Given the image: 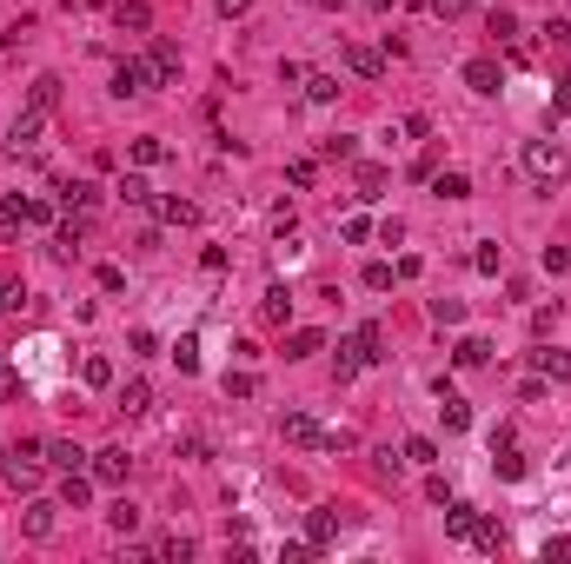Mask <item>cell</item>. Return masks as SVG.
Segmentation results:
<instances>
[{"label": "cell", "mask_w": 571, "mask_h": 564, "mask_svg": "<svg viewBox=\"0 0 571 564\" xmlns=\"http://www.w3.org/2000/svg\"><path fill=\"white\" fill-rule=\"evenodd\" d=\"M319 160H359V140H352V133H332V140H319Z\"/></svg>", "instance_id": "36"}, {"label": "cell", "mask_w": 571, "mask_h": 564, "mask_svg": "<svg viewBox=\"0 0 571 564\" xmlns=\"http://www.w3.org/2000/svg\"><path fill=\"white\" fill-rule=\"evenodd\" d=\"M492 471H498V478H525V458H518V438H492Z\"/></svg>", "instance_id": "13"}, {"label": "cell", "mask_w": 571, "mask_h": 564, "mask_svg": "<svg viewBox=\"0 0 571 564\" xmlns=\"http://www.w3.org/2000/svg\"><path fill=\"white\" fill-rule=\"evenodd\" d=\"M445 532H452V538H472V532H479V505L445 498Z\"/></svg>", "instance_id": "12"}, {"label": "cell", "mask_w": 571, "mask_h": 564, "mask_svg": "<svg viewBox=\"0 0 571 564\" xmlns=\"http://www.w3.org/2000/svg\"><path fill=\"white\" fill-rule=\"evenodd\" d=\"M472 544H485V551H505V524L479 511V532H472Z\"/></svg>", "instance_id": "37"}, {"label": "cell", "mask_w": 571, "mask_h": 564, "mask_svg": "<svg viewBox=\"0 0 571 564\" xmlns=\"http://www.w3.org/2000/svg\"><path fill=\"white\" fill-rule=\"evenodd\" d=\"M47 465H54V471H80V465H87V452H80L74 438H47Z\"/></svg>", "instance_id": "14"}, {"label": "cell", "mask_w": 571, "mask_h": 564, "mask_svg": "<svg viewBox=\"0 0 571 564\" xmlns=\"http://www.w3.org/2000/svg\"><path fill=\"white\" fill-rule=\"evenodd\" d=\"M452 358H459V366H485V358H492V339H459V346H452Z\"/></svg>", "instance_id": "32"}, {"label": "cell", "mask_w": 571, "mask_h": 564, "mask_svg": "<svg viewBox=\"0 0 571 564\" xmlns=\"http://www.w3.org/2000/svg\"><path fill=\"white\" fill-rule=\"evenodd\" d=\"M0 366H7V346H0Z\"/></svg>", "instance_id": "60"}, {"label": "cell", "mask_w": 571, "mask_h": 564, "mask_svg": "<svg viewBox=\"0 0 571 564\" xmlns=\"http://www.w3.org/2000/svg\"><path fill=\"white\" fill-rule=\"evenodd\" d=\"M127 153H133V166H160V160H166V140H154V133H140V140H133Z\"/></svg>", "instance_id": "34"}, {"label": "cell", "mask_w": 571, "mask_h": 564, "mask_svg": "<svg viewBox=\"0 0 571 564\" xmlns=\"http://www.w3.org/2000/svg\"><path fill=\"white\" fill-rule=\"evenodd\" d=\"M432 193L439 199H472V180L465 173H432Z\"/></svg>", "instance_id": "35"}, {"label": "cell", "mask_w": 571, "mask_h": 564, "mask_svg": "<svg viewBox=\"0 0 571 564\" xmlns=\"http://www.w3.org/2000/svg\"><path fill=\"white\" fill-rule=\"evenodd\" d=\"M551 113H571V80H565L558 93H551Z\"/></svg>", "instance_id": "57"}, {"label": "cell", "mask_w": 571, "mask_h": 564, "mask_svg": "<svg viewBox=\"0 0 571 564\" xmlns=\"http://www.w3.org/2000/svg\"><path fill=\"white\" fill-rule=\"evenodd\" d=\"M539 558H545V564H551V558H571V538H545V544H539Z\"/></svg>", "instance_id": "55"}, {"label": "cell", "mask_w": 571, "mask_h": 564, "mask_svg": "<svg viewBox=\"0 0 571 564\" xmlns=\"http://www.w3.org/2000/svg\"><path fill=\"white\" fill-rule=\"evenodd\" d=\"M339 538V511H306V544L319 551V544H332Z\"/></svg>", "instance_id": "20"}, {"label": "cell", "mask_w": 571, "mask_h": 564, "mask_svg": "<svg viewBox=\"0 0 571 564\" xmlns=\"http://www.w3.org/2000/svg\"><path fill=\"white\" fill-rule=\"evenodd\" d=\"M565 471H571V452H565Z\"/></svg>", "instance_id": "61"}, {"label": "cell", "mask_w": 571, "mask_h": 564, "mask_svg": "<svg viewBox=\"0 0 571 564\" xmlns=\"http://www.w3.org/2000/svg\"><path fill=\"white\" fill-rule=\"evenodd\" d=\"M213 7H220V13H226V21H240V13H246V7H253V0H213Z\"/></svg>", "instance_id": "56"}, {"label": "cell", "mask_w": 571, "mask_h": 564, "mask_svg": "<svg viewBox=\"0 0 571 564\" xmlns=\"http://www.w3.org/2000/svg\"><path fill=\"white\" fill-rule=\"evenodd\" d=\"M113 27L120 33H146L154 27V7H146V0H120V7H113Z\"/></svg>", "instance_id": "10"}, {"label": "cell", "mask_w": 571, "mask_h": 564, "mask_svg": "<svg viewBox=\"0 0 571 564\" xmlns=\"http://www.w3.org/2000/svg\"><path fill=\"white\" fill-rule=\"evenodd\" d=\"M21 392H27V379L13 366H0V399H21Z\"/></svg>", "instance_id": "51"}, {"label": "cell", "mask_w": 571, "mask_h": 564, "mask_svg": "<svg viewBox=\"0 0 571 564\" xmlns=\"http://www.w3.org/2000/svg\"><path fill=\"white\" fill-rule=\"evenodd\" d=\"M399 458H412V465H439V445H432V438H406V452Z\"/></svg>", "instance_id": "41"}, {"label": "cell", "mask_w": 571, "mask_h": 564, "mask_svg": "<svg viewBox=\"0 0 571 564\" xmlns=\"http://www.w3.org/2000/svg\"><path fill=\"white\" fill-rule=\"evenodd\" d=\"M365 7H373V13H392V7H399V0H365Z\"/></svg>", "instance_id": "59"}, {"label": "cell", "mask_w": 571, "mask_h": 564, "mask_svg": "<svg viewBox=\"0 0 571 564\" xmlns=\"http://www.w3.org/2000/svg\"><path fill=\"white\" fill-rule=\"evenodd\" d=\"M80 239H87V213H66V219H60V233H54V252H60V260H74Z\"/></svg>", "instance_id": "16"}, {"label": "cell", "mask_w": 571, "mask_h": 564, "mask_svg": "<svg viewBox=\"0 0 571 564\" xmlns=\"http://www.w3.org/2000/svg\"><path fill=\"white\" fill-rule=\"evenodd\" d=\"M154 213L166 219V226H193V219H199V207H193V199H180V193L173 199H154Z\"/></svg>", "instance_id": "26"}, {"label": "cell", "mask_w": 571, "mask_h": 564, "mask_svg": "<svg viewBox=\"0 0 571 564\" xmlns=\"http://www.w3.org/2000/svg\"><path fill=\"white\" fill-rule=\"evenodd\" d=\"M385 286H392V266L373 260V266H365V293H385Z\"/></svg>", "instance_id": "49"}, {"label": "cell", "mask_w": 571, "mask_h": 564, "mask_svg": "<svg viewBox=\"0 0 571 564\" xmlns=\"http://www.w3.org/2000/svg\"><path fill=\"white\" fill-rule=\"evenodd\" d=\"M539 266H545V272H571V246H545Z\"/></svg>", "instance_id": "46"}, {"label": "cell", "mask_w": 571, "mask_h": 564, "mask_svg": "<svg viewBox=\"0 0 571 564\" xmlns=\"http://www.w3.org/2000/svg\"><path fill=\"white\" fill-rule=\"evenodd\" d=\"M113 93H120V100H140V93H154V66H146V60H113Z\"/></svg>", "instance_id": "2"}, {"label": "cell", "mask_w": 571, "mask_h": 564, "mask_svg": "<svg viewBox=\"0 0 571 564\" xmlns=\"http://www.w3.org/2000/svg\"><path fill=\"white\" fill-rule=\"evenodd\" d=\"M0 313H27V286L7 279V293H0Z\"/></svg>", "instance_id": "48"}, {"label": "cell", "mask_w": 571, "mask_h": 564, "mask_svg": "<svg viewBox=\"0 0 571 564\" xmlns=\"http://www.w3.org/2000/svg\"><path fill=\"white\" fill-rule=\"evenodd\" d=\"M120 412H127V419L154 412V385H146V379H127V385H120Z\"/></svg>", "instance_id": "18"}, {"label": "cell", "mask_w": 571, "mask_h": 564, "mask_svg": "<svg viewBox=\"0 0 571 564\" xmlns=\"http://www.w3.org/2000/svg\"><path fill=\"white\" fill-rule=\"evenodd\" d=\"M365 239H373V219L352 213V219H346V246H365Z\"/></svg>", "instance_id": "47"}, {"label": "cell", "mask_w": 571, "mask_h": 564, "mask_svg": "<svg viewBox=\"0 0 571 564\" xmlns=\"http://www.w3.org/2000/svg\"><path fill=\"white\" fill-rule=\"evenodd\" d=\"M426 313H432V326H459V319H465V305H459V299H432Z\"/></svg>", "instance_id": "39"}, {"label": "cell", "mask_w": 571, "mask_h": 564, "mask_svg": "<svg viewBox=\"0 0 571 564\" xmlns=\"http://www.w3.org/2000/svg\"><path fill=\"white\" fill-rule=\"evenodd\" d=\"M259 392V372H226V399H253Z\"/></svg>", "instance_id": "40"}, {"label": "cell", "mask_w": 571, "mask_h": 564, "mask_svg": "<svg viewBox=\"0 0 571 564\" xmlns=\"http://www.w3.org/2000/svg\"><path fill=\"white\" fill-rule=\"evenodd\" d=\"M492 40H498V47H512V54L525 60V47H518V13H512V7H492Z\"/></svg>", "instance_id": "24"}, {"label": "cell", "mask_w": 571, "mask_h": 564, "mask_svg": "<svg viewBox=\"0 0 571 564\" xmlns=\"http://www.w3.org/2000/svg\"><path fill=\"white\" fill-rule=\"evenodd\" d=\"M0 293H7V279H0Z\"/></svg>", "instance_id": "62"}, {"label": "cell", "mask_w": 571, "mask_h": 564, "mask_svg": "<svg viewBox=\"0 0 571 564\" xmlns=\"http://www.w3.org/2000/svg\"><path fill=\"white\" fill-rule=\"evenodd\" d=\"M146 66H154V87H173V80H180V47H173V40H154Z\"/></svg>", "instance_id": "7"}, {"label": "cell", "mask_w": 571, "mask_h": 564, "mask_svg": "<svg viewBox=\"0 0 571 564\" xmlns=\"http://www.w3.org/2000/svg\"><path fill=\"white\" fill-rule=\"evenodd\" d=\"M545 33H551V40H558V47H571V21H551Z\"/></svg>", "instance_id": "58"}, {"label": "cell", "mask_w": 571, "mask_h": 564, "mask_svg": "<svg viewBox=\"0 0 571 564\" xmlns=\"http://www.w3.org/2000/svg\"><path fill=\"white\" fill-rule=\"evenodd\" d=\"M87 498H93V478L66 471V478H60V505H66V511H80V505H87Z\"/></svg>", "instance_id": "28"}, {"label": "cell", "mask_w": 571, "mask_h": 564, "mask_svg": "<svg viewBox=\"0 0 571 564\" xmlns=\"http://www.w3.org/2000/svg\"><path fill=\"white\" fill-rule=\"evenodd\" d=\"M40 465H47V445H13L7 452V485L33 491V485H40Z\"/></svg>", "instance_id": "1"}, {"label": "cell", "mask_w": 571, "mask_h": 564, "mask_svg": "<svg viewBox=\"0 0 571 564\" xmlns=\"http://www.w3.org/2000/svg\"><path fill=\"white\" fill-rule=\"evenodd\" d=\"M160 558H180V564H187V558H193V538H180V532H173V538L160 544Z\"/></svg>", "instance_id": "52"}, {"label": "cell", "mask_w": 571, "mask_h": 564, "mask_svg": "<svg viewBox=\"0 0 571 564\" xmlns=\"http://www.w3.org/2000/svg\"><path fill=\"white\" fill-rule=\"evenodd\" d=\"M0 213H13L21 226H47V219H54L47 199H27V193H7V199H0Z\"/></svg>", "instance_id": "6"}, {"label": "cell", "mask_w": 571, "mask_h": 564, "mask_svg": "<svg viewBox=\"0 0 571 564\" xmlns=\"http://www.w3.org/2000/svg\"><path fill=\"white\" fill-rule=\"evenodd\" d=\"M259 319H266V326H286V319H293V293H286V286H266Z\"/></svg>", "instance_id": "17"}, {"label": "cell", "mask_w": 571, "mask_h": 564, "mask_svg": "<svg viewBox=\"0 0 571 564\" xmlns=\"http://www.w3.org/2000/svg\"><path fill=\"white\" fill-rule=\"evenodd\" d=\"M359 366H365V358H359V352H352V339H346V346H339V358H332V379H339V385H346V379H352V372H359Z\"/></svg>", "instance_id": "42"}, {"label": "cell", "mask_w": 571, "mask_h": 564, "mask_svg": "<svg viewBox=\"0 0 571 564\" xmlns=\"http://www.w3.org/2000/svg\"><path fill=\"white\" fill-rule=\"evenodd\" d=\"M525 173L539 180V186H551V180L565 173V153L551 146V140H525Z\"/></svg>", "instance_id": "3"}, {"label": "cell", "mask_w": 571, "mask_h": 564, "mask_svg": "<svg viewBox=\"0 0 571 564\" xmlns=\"http://www.w3.org/2000/svg\"><path fill=\"white\" fill-rule=\"evenodd\" d=\"M279 432H286V445H299V452H319V445H326V432H319L306 412H286V419H279Z\"/></svg>", "instance_id": "5"}, {"label": "cell", "mask_w": 571, "mask_h": 564, "mask_svg": "<svg viewBox=\"0 0 571 564\" xmlns=\"http://www.w3.org/2000/svg\"><path fill=\"white\" fill-rule=\"evenodd\" d=\"M465 87H472V93H498V87H505V80H498V60H465Z\"/></svg>", "instance_id": "9"}, {"label": "cell", "mask_w": 571, "mask_h": 564, "mask_svg": "<svg viewBox=\"0 0 571 564\" xmlns=\"http://www.w3.org/2000/svg\"><path fill=\"white\" fill-rule=\"evenodd\" d=\"M312 180H319V160H293V166H286V186H299V193H306Z\"/></svg>", "instance_id": "43"}, {"label": "cell", "mask_w": 571, "mask_h": 564, "mask_svg": "<svg viewBox=\"0 0 571 564\" xmlns=\"http://www.w3.org/2000/svg\"><path fill=\"white\" fill-rule=\"evenodd\" d=\"M306 100L312 107H332L339 100V74H306Z\"/></svg>", "instance_id": "30"}, {"label": "cell", "mask_w": 571, "mask_h": 564, "mask_svg": "<svg viewBox=\"0 0 571 564\" xmlns=\"http://www.w3.org/2000/svg\"><path fill=\"white\" fill-rule=\"evenodd\" d=\"M472 266L485 272V279H498V266H505V246H498V239H479V252H472Z\"/></svg>", "instance_id": "31"}, {"label": "cell", "mask_w": 571, "mask_h": 564, "mask_svg": "<svg viewBox=\"0 0 571 564\" xmlns=\"http://www.w3.org/2000/svg\"><path fill=\"white\" fill-rule=\"evenodd\" d=\"M54 511H60L54 498H33L27 518H21V532H27V538H54Z\"/></svg>", "instance_id": "11"}, {"label": "cell", "mask_w": 571, "mask_h": 564, "mask_svg": "<svg viewBox=\"0 0 571 564\" xmlns=\"http://www.w3.org/2000/svg\"><path fill=\"white\" fill-rule=\"evenodd\" d=\"M312 352H326V332L319 326H299L293 339H286V358H312Z\"/></svg>", "instance_id": "27"}, {"label": "cell", "mask_w": 571, "mask_h": 564, "mask_svg": "<svg viewBox=\"0 0 571 564\" xmlns=\"http://www.w3.org/2000/svg\"><path fill=\"white\" fill-rule=\"evenodd\" d=\"M385 193V166H359V199H379Z\"/></svg>", "instance_id": "44"}, {"label": "cell", "mask_w": 571, "mask_h": 564, "mask_svg": "<svg viewBox=\"0 0 571 564\" xmlns=\"http://www.w3.org/2000/svg\"><path fill=\"white\" fill-rule=\"evenodd\" d=\"M80 379H87L93 392H100V385H113V358H107V352H87V358H80Z\"/></svg>", "instance_id": "29"}, {"label": "cell", "mask_w": 571, "mask_h": 564, "mask_svg": "<svg viewBox=\"0 0 571 564\" xmlns=\"http://www.w3.org/2000/svg\"><path fill=\"white\" fill-rule=\"evenodd\" d=\"M439 419H445V432H465V425H472V405H465L459 392L439 385Z\"/></svg>", "instance_id": "19"}, {"label": "cell", "mask_w": 571, "mask_h": 564, "mask_svg": "<svg viewBox=\"0 0 571 564\" xmlns=\"http://www.w3.org/2000/svg\"><path fill=\"white\" fill-rule=\"evenodd\" d=\"M40 127H47V113H33V107H27L21 119H13V133H7V146H13V153H27L33 140H40Z\"/></svg>", "instance_id": "22"}, {"label": "cell", "mask_w": 571, "mask_h": 564, "mask_svg": "<svg viewBox=\"0 0 571 564\" xmlns=\"http://www.w3.org/2000/svg\"><path fill=\"white\" fill-rule=\"evenodd\" d=\"M27 107H33V113H54V107H60V74H40V80H33Z\"/></svg>", "instance_id": "25"}, {"label": "cell", "mask_w": 571, "mask_h": 564, "mask_svg": "<svg viewBox=\"0 0 571 564\" xmlns=\"http://www.w3.org/2000/svg\"><path fill=\"white\" fill-rule=\"evenodd\" d=\"M173 366L180 372H199V339H180V346H173Z\"/></svg>", "instance_id": "45"}, {"label": "cell", "mask_w": 571, "mask_h": 564, "mask_svg": "<svg viewBox=\"0 0 571 564\" xmlns=\"http://www.w3.org/2000/svg\"><path fill=\"white\" fill-rule=\"evenodd\" d=\"M54 193H60V207H66V213H93V199H100L87 180H60Z\"/></svg>", "instance_id": "15"}, {"label": "cell", "mask_w": 571, "mask_h": 564, "mask_svg": "<svg viewBox=\"0 0 571 564\" xmlns=\"http://www.w3.org/2000/svg\"><path fill=\"white\" fill-rule=\"evenodd\" d=\"M352 352H359V358H365V366H379V358H385V332L373 326V319H365V326H359V332H352Z\"/></svg>", "instance_id": "23"}, {"label": "cell", "mask_w": 571, "mask_h": 564, "mask_svg": "<svg viewBox=\"0 0 571 564\" xmlns=\"http://www.w3.org/2000/svg\"><path fill=\"white\" fill-rule=\"evenodd\" d=\"M346 66H352L359 80H379V74H385V60L373 54V47H359V40H346Z\"/></svg>", "instance_id": "21"}, {"label": "cell", "mask_w": 571, "mask_h": 564, "mask_svg": "<svg viewBox=\"0 0 571 564\" xmlns=\"http://www.w3.org/2000/svg\"><path fill=\"white\" fill-rule=\"evenodd\" d=\"M93 279H100V293H120V286H127V272H120V266H100Z\"/></svg>", "instance_id": "53"}, {"label": "cell", "mask_w": 571, "mask_h": 564, "mask_svg": "<svg viewBox=\"0 0 571 564\" xmlns=\"http://www.w3.org/2000/svg\"><path fill=\"white\" fill-rule=\"evenodd\" d=\"M120 199H127V207H154V186H146L140 173H127L120 180Z\"/></svg>", "instance_id": "38"}, {"label": "cell", "mask_w": 571, "mask_h": 564, "mask_svg": "<svg viewBox=\"0 0 571 564\" xmlns=\"http://www.w3.org/2000/svg\"><path fill=\"white\" fill-rule=\"evenodd\" d=\"M87 471H93V485H127L133 458H127L120 445H107V452H93V458H87Z\"/></svg>", "instance_id": "4"}, {"label": "cell", "mask_w": 571, "mask_h": 564, "mask_svg": "<svg viewBox=\"0 0 571 564\" xmlns=\"http://www.w3.org/2000/svg\"><path fill=\"white\" fill-rule=\"evenodd\" d=\"M432 13H439V21H459V13H472V0H426Z\"/></svg>", "instance_id": "50"}, {"label": "cell", "mask_w": 571, "mask_h": 564, "mask_svg": "<svg viewBox=\"0 0 571 564\" xmlns=\"http://www.w3.org/2000/svg\"><path fill=\"white\" fill-rule=\"evenodd\" d=\"M551 326H558V305H539V313H531V332H539V339H545Z\"/></svg>", "instance_id": "54"}, {"label": "cell", "mask_w": 571, "mask_h": 564, "mask_svg": "<svg viewBox=\"0 0 571 564\" xmlns=\"http://www.w3.org/2000/svg\"><path fill=\"white\" fill-rule=\"evenodd\" d=\"M531 366H539V379H545V385H571V352L545 346V352H531Z\"/></svg>", "instance_id": "8"}, {"label": "cell", "mask_w": 571, "mask_h": 564, "mask_svg": "<svg viewBox=\"0 0 571 564\" xmlns=\"http://www.w3.org/2000/svg\"><path fill=\"white\" fill-rule=\"evenodd\" d=\"M107 524H113L120 538H133V532H140V505H133V498H120V505L107 511Z\"/></svg>", "instance_id": "33"}]
</instances>
